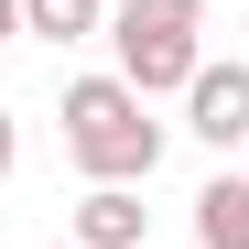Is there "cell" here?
Listing matches in <instances>:
<instances>
[{"label": "cell", "instance_id": "1", "mask_svg": "<svg viewBox=\"0 0 249 249\" xmlns=\"http://www.w3.org/2000/svg\"><path fill=\"white\" fill-rule=\"evenodd\" d=\"M54 119H65V152H76V174H87V184H152L162 119H152V98L119 87V76H76Z\"/></svg>", "mask_w": 249, "mask_h": 249}, {"label": "cell", "instance_id": "2", "mask_svg": "<svg viewBox=\"0 0 249 249\" xmlns=\"http://www.w3.org/2000/svg\"><path fill=\"white\" fill-rule=\"evenodd\" d=\"M195 33H206V0H119V11H108L119 87H130V98H162V87H184V76L206 65V54H195Z\"/></svg>", "mask_w": 249, "mask_h": 249}, {"label": "cell", "instance_id": "3", "mask_svg": "<svg viewBox=\"0 0 249 249\" xmlns=\"http://www.w3.org/2000/svg\"><path fill=\"white\" fill-rule=\"evenodd\" d=\"M184 130L217 141V152H249V65H195L184 76Z\"/></svg>", "mask_w": 249, "mask_h": 249}, {"label": "cell", "instance_id": "4", "mask_svg": "<svg viewBox=\"0 0 249 249\" xmlns=\"http://www.w3.org/2000/svg\"><path fill=\"white\" fill-rule=\"evenodd\" d=\"M141 238H152V206L130 184H87L76 195V238L65 249H141Z\"/></svg>", "mask_w": 249, "mask_h": 249}, {"label": "cell", "instance_id": "5", "mask_svg": "<svg viewBox=\"0 0 249 249\" xmlns=\"http://www.w3.org/2000/svg\"><path fill=\"white\" fill-rule=\"evenodd\" d=\"M195 249H249V184H206L195 195Z\"/></svg>", "mask_w": 249, "mask_h": 249}, {"label": "cell", "instance_id": "6", "mask_svg": "<svg viewBox=\"0 0 249 249\" xmlns=\"http://www.w3.org/2000/svg\"><path fill=\"white\" fill-rule=\"evenodd\" d=\"M108 22V0H22V33H44V44H87Z\"/></svg>", "mask_w": 249, "mask_h": 249}, {"label": "cell", "instance_id": "7", "mask_svg": "<svg viewBox=\"0 0 249 249\" xmlns=\"http://www.w3.org/2000/svg\"><path fill=\"white\" fill-rule=\"evenodd\" d=\"M11 162H22V119L0 108V184H11Z\"/></svg>", "mask_w": 249, "mask_h": 249}, {"label": "cell", "instance_id": "8", "mask_svg": "<svg viewBox=\"0 0 249 249\" xmlns=\"http://www.w3.org/2000/svg\"><path fill=\"white\" fill-rule=\"evenodd\" d=\"M11 33H22V0H0V44H11Z\"/></svg>", "mask_w": 249, "mask_h": 249}, {"label": "cell", "instance_id": "9", "mask_svg": "<svg viewBox=\"0 0 249 249\" xmlns=\"http://www.w3.org/2000/svg\"><path fill=\"white\" fill-rule=\"evenodd\" d=\"M238 184H249V174H238Z\"/></svg>", "mask_w": 249, "mask_h": 249}]
</instances>
